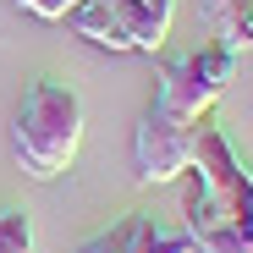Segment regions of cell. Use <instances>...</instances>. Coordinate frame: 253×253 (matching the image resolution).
Wrapping results in <instances>:
<instances>
[{
	"label": "cell",
	"mask_w": 253,
	"mask_h": 253,
	"mask_svg": "<svg viewBox=\"0 0 253 253\" xmlns=\"http://www.w3.org/2000/svg\"><path fill=\"white\" fill-rule=\"evenodd\" d=\"M83 126H88V116H83L77 88L44 77L22 94L17 116H11V154L33 182H55L72 171V160L83 149Z\"/></svg>",
	"instance_id": "1"
},
{
	"label": "cell",
	"mask_w": 253,
	"mask_h": 253,
	"mask_svg": "<svg viewBox=\"0 0 253 253\" xmlns=\"http://www.w3.org/2000/svg\"><path fill=\"white\" fill-rule=\"evenodd\" d=\"M176 0H77L72 6V33L99 50H138L154 55L171 33Z\"/></svg>",
	"instance_id": "2"
},
{
	"label": "cell",
	"mask_w": 253,
	"mask_h": 253,
	"mask_svg": "<svg viewBox=\"0 0 253 253\" xmlns=\"http://www.w3.org/2000/svg\"><path fill=\"white\" fill-rule=\"evenodd\" d=\"M237 77V50L226 44H204L193 55H176L160 66V88H154V105H165L182 121H204L215 110V99L226 94V83Z\"/></svg>",
	"instance_id": "3"
},
{
	"label": "cell",
	"mask_w": 253,
	"mask_h": 253,
	"mask_svg": "<svg viewBox=\"0 0 253 253\" xmlns=\"http://www.w3.org/2000/svg\"><path fill=\"white\" fill-rule=\"evenodd\" d=\"M198 126L204 121H182L165 105H149L138 132H132V165H138V182L160 187V182H176L193 171L198 160Z\"/></svg>",
	"instance_id": "4"
},
{
	"label": "cell",
	"mask_w": 253,
	"mask_h": 253,
	"mask_svg": "<svg viewBox=\"0 0 253 253\" xmlns=\"http://www.w3.org/2000/svg\"><path fill=\"white\" fill-rule=\"evenodd\" d=\"M193 176L215 193V204L253 237V171L237 160V149L226 143L220 126H198V160H193Z\"/></svg>",
	"instance_id": "5"
},
{
	"label": "cell",
	"mask_w": 253,
	"mask_h": 253,
	"mask_svg": "<svg viewBox=\"0 0 253 253\" xmlns=\"http://www.w3.org/2000/svg\"><path fill=\"white\" fill-rule=\"evenodd\" d=\"M182 231L193 237V253H253V237L215 204L193 171H187V193H182Z\"/></svg>",
	"instance_id": "6"
},
{
	"label": "cell",
	"mask_w": 253,
	"mask_h": 253,
	"mask_svg": "<svg viewBox=\"0 0 253 253\" xmlns=\"http://www.w3.org/2000/svg\"><path fill=\"white\" fill-rule=\"evenodd\" d=\"M116 253H193V237L182 226H165L154 215H126L121 226H110Z\"/></svg>",
	"instance_id": "7"
},
{
	"label": "cell",
	"mask_w": 253,
	"mask_h": 253,
	"mask_svg": "<svg viewBox=\"0 0 253 253\" xmlns=\"http://www.w3.org/2000/svg\"><path fill=\"white\" fill-rule=\"evenodd\" d=\"M0 253H33V215L17 204H0Z\"/></svg>",
	"instance_id": "8"
},
{
	"label": "cell",
	"mask_w": 253,
	"mask_h": 253,
	"mask_svg": "<svg viewBox=\"0 0 253 253\" xmlns=\"http://www.w3.org/2000/svg\"><path fill=\"white\" fill-rule=\"evenodd\" d=\"M248 6H253V0H198V11H204V22L215 28L220 39H226V33L237 28V17H242ZM220 39H215V44H220Z\"/></svg>",
	"instance_id": "9"
},
{
	"label": "cell",
	"mask_w": 253,
	"mask_h": 253,
	"mask_svg": "<svg viewBox=\"0 0 253 253\" xmlns=\"http://www.w3.org/2000/svg\"><path fill=\"white\" fill-rule=\"evenodd\" d=\"M17 6H22V11H33V17H44V22H66L77 0H17Z\"/></svg>",
	"instance_id": "10"
},
{
	"label": "cell",
	"mask_w": 253,
	"mask_h": 253,
	"mask_svg": "<svg viewBox=\"0 0 253 253\" xmlns=\"http://www.w3.org/2000/svg\"><path fill=\"white\" fill-rule=\"evenodd\" d=\"M220 44H226V50H237V55H242V50H253V6H248V11L237 17V28H231V33L220 39Z\"/></svg>",
	"instance_id": "11"
},
{
	"label": "cell",
	"mask_w": 253,
	"mask_h": 253,
	"mask_svg": "<svg viewBox=\"0 0 253 253\" xmlns=\"http://www.w3.org/2000/svg\"><path fill=\"white\" fill-rule=\"evenodd\" d=\"M72 253H116V237H110V231H99V237H88V242L72 248Z\"/></svg>",
	"instance_id": "12"
}]
</instances>
